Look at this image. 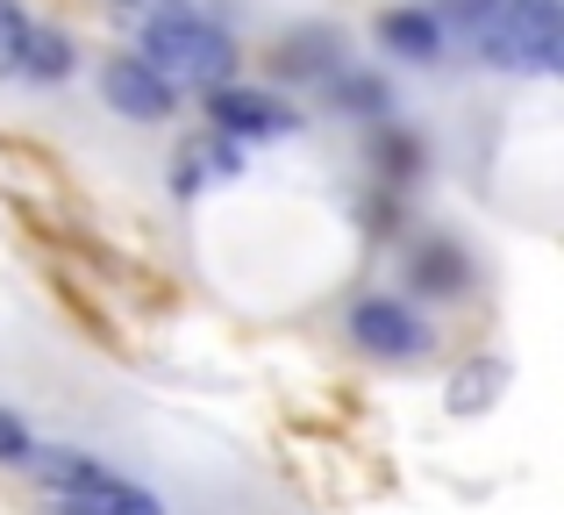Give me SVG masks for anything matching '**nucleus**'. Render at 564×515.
Segmentation results:
<instances>
[{
    "label": "nucleus",
    "mask_w": 564,
    "mask_h": 515,
    "mask_svg": "<svg viewBox=\"0 0 564 515\" xmlns=\"http://www.w3.org/2000/svg\"><path fill=\"white\" fill-rule=\"evenodd\" d=\"M350 330H358V344H365V351H379V358H408V351L422 344L414 315H408V308H393V301H365Z\"/></svg>",
    "instance_id": "obj_5"
},
{
    "label": "nucleus",
    "mask_w": 564,
    "mask_h": 515,
    "mask_svg": "<svg viewBox=\"0 0 564 515\" xmlns=\"http://www.w3.org/2000/svg\"><path fill=\"white\" fill-rule=\"evenodd\" d=\"M386 43H400V51H414V57H436V29H429L422 14H393V22H386Z\"/></svg>",
    "instance_id": "obj_8"
},
{
    "label": "nucleus",
    "mask_w": 564,
    "mask_h": 515,
    "mask_svg": "<svg viewBox=\"0 0 564 515\" xmlns=\"http://www.w3.org/2000/svg\"><path fill=\"white\" fill-rule=\"evenodd\" d=\"M0 459H29V437H22L14 416H0Z\"/></svg>",
    "instance_id": "obj_11"
},
{
    "label": "nucleus",
    "mask_w": 564,
    "mask_h": 515,
    "mask_svg": "<svg viewBox=\"0 0 564 515\" xmlns=\"http://www.w3.org/2000/svg\"><path fill=\"white\" fill-rule=\"evenodd\" d=\"M22 72H36V79H65V72H72V43L57 36V29H29Z\"/></svg>",
    "instance_id": "obj_7"
},
{
    "label": "nucleus",
    "mask_w": 564,
    "mask_h": 515,
    "mask_svg": "<svg viewBox=\"0 0 564 515\" xmlns=\"http://www.w3.org/2000/svg\"><path fill=\"white\" fill-rule=\"evenodd\" d=\"M36 465H43V480H51V494H57L65 515H158L151 494L108 480L100 465H86L79 451H51V459H36Z\"/></svg>",
    "instance_id": "obj_3"
},
{
    "label": "nucleus",
    "mask_w": 564,
    "mask_h": 515,
    "mask_svg": "<svg viewBox=\"0 0 564 515\" xmlns=\"http://www.w3.org/2000/svg\"><path fill=\"white\" fill-rule=\"evenodd\" d=\"M180 165H186V186H200V180H215V172L229 180V172H236V158L221 151V143H193V151L180 158Z\"/></svg>",
    "instance_id": "obj_9"
},
{
    "label": "nucleus",
    "mask_w": 564,
    "mask_h": 515,
    "mask_svg": "<svg viewBox=\"0 0 564 515\" xmlns=\"http://www.w3.org/2000/svg\"><path fill=\"white\" fill-rule=\"evenodd\" d=\"M215 122L236 137H272V129H286V108L264 94H243V86H215Z\"/></svg>",
    "instance_id": "obj_6"
},
{
    "label": "nucleus",
    "mask_w": 564,
    "mask_h": 515,
    "mask_svg": "<svg viewBox=\"0 0 564 515\" xmlns=\"http://www.w3.org/2000/svg\"><path fill=\"white\" fill-rule=\"evenodd\" d=\"M100 94H108L122 115H137V122H165V115H172V79H158L143 57H122V65H108Z\"/></svg>",
    "instance_id": "obj_4"
},
{
    "label": "nucleus",
    "mask_w": 564,
    "mask_h": 515,
    "mask_svg": "<svg viewBox=\"0 0 564 515\" xmlns=\"http://www.w3.org/2000/svg\"><path fill=\"white\" fill-rule=\"evenodd\" d=\"M22 43H29L22 8H14V0H0V72H14V65H22Z\"/></svg>",
    "instance_id": "obj_10"
},
{
    "label": "nucleus",
    "mask_w": 564,
    "mask_h": 515,
    "mask_svg": "<svg viewBox=\"0 0 564 515\" xmlns=\"http://www.w3.org/2000/svg\"><path fill=\"white\" fill-rule=\"evenodd\" d=\"M143 65L158 72V79L172 86H221L236 65L229 36H221L215 22H200L193 8H180V0H165V8L143 22Z\"/></svg>",
    "instance_id": "obj_1"
},
{
    "label": "nucleus",
    "mask_w": 564,
    "mask_h": 515,
    "mask_svg": "<svg viewBox=\"0 0 564 515\" xmlns=\"http://www.w3.org/2000/svg\"><path fill=\"white\" fill-rule=\"evenodd\" d=\"M486 57L514 72H551L557 65V0H494Z\"/></svg>",
    "instance_id": "obj_2"
}]
</instances>
